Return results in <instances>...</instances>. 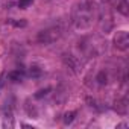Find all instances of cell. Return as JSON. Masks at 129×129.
Segmentation results:
<instances>
[{
	"instance_id": "cell-8",
	"label": "cell",
	"mask_w": 129,
	"mask_h": 129,
	"mask_svg": "<svg viewBox=\"0 0 129 129\" xmlns=\"http://www.w3.org/2000/svg\"><path fill=\"white\" fill-rule=\"evenodd\" d=\"M8 78L12 81V82H21L23 79H24V73H23V70H14V72H9L8 73Z\"/></svg>"
},
{
	"instance_id": "cell-1",
	"label": "cell",
	"mask_w": 129,
	"mask_h": 129,
	"mask_svg": "<svg viewBox=\"0 0 129 129\" xmlns=\"http://www.w3.org/2000/svg\"><path fill=\"white\" fill-rule=\"evenodd\" d=\"M94 21V5L91 2H82L75 6L72 14V23L76 29H88Z\"/></svg>"
},
{
	"instance_id": "cell-9",
	"label": "cell",
	"mask_w": 129,
	"mask_h": 129,
	"mask_svg": "<svg viewBox=\"0 0 129 129\" xmlns=\"http://www.w3.org/2000/svg\"><path fill=\"white\" fill-rule=\"evenodd\" d=\"M75 117H76V111H70V112H66V114H64V118H62L64 124H66V126L72 124V123H73V120H75Z\"/></svg>"
},
{
	"instance_id": "cell-2",
	"label": "cell",
	"mask_w": 129,
	"mask_h": 129,
	"mask_svg": "<svg viewBox=\"0 0 129 129\" xmlns=\"http://www.w3.org/2000/svg\"><path fill=\"white\" fill-rule=\"evenodd\" d=\"M62 34H64L62 26L53 24V26H49V27L43 29V30L38 34L37 40H38V43H41V44H52V43L58 41V40L62 37Z\"/></svg>"
},
{
	"instance_id": "cell-13",
	"label": "cell",
	"mask_w": 129,
	"mask_h": 129,
	"mask_svg": "<svg viewBox=\"0 0 129 129\" xmlns=\"http://www.w3.org/2000/svg\"><path fill=\"white\" fill-rule=\"evenodd\" d=\"M50 90H52V88H44V90H40V91H38L34 97H35V99H41V97H44L47 93H50Z\"/></svg>"
},
{
	"instance_id": "cell-10",
	"label": "cell",
	"mask_w": 129,
	"mask_h": 129,
	"mask_svg": "<svg viewBox=\"0 0 129 129\" xmlns=\"http://www.w3.org/2000/svg\"><path fill=\"white\" fill-rule=\"evenodd\" d=\"M9 23H11L12 26H15V27H26V26H27V21H26V20H20V21H17V20H9Z\"/></svg>"
},
{
	"instance_id": "cell-3",
	"label": "cell",
	"mask_w": 129,
	"mask_h": 129,
	"mask_svg": "<svg viewBox=\"0 0 129 129\" xmlns=\"http://www.w3.org/2000/svg\"><path fill=\"white\" fill-rule=\"evenodd\" d=\"M114 46L118 50H127L129 49V34L126 30H118L114 35Z\"/></svg>"
},
{
	"instance_id": "cell-4",
	"label": "cell",
	"mask_w": 129,
	"mask_h": 129,
	"mask_svg": "<svg viewBox=\"0 0 129 129\" xmlns=\"http://www.w3.org/2000/svg\"><path fill=\"white\" fill-rule=\"evenodd\" d=\"M62 59H64V62H66V66L69 67V69H72L75 73H78L81 69H82V62L78 59V56H75V55H72V53H66L62 56Z\"/></svg>"
},
{
	"instance_id": "cell-7",
	"label": "cell",
	"mask_w": 129,
	"mask_h": 129,
	"mask_svg": "<svg viewBox=\"0 0 129 129\" xmlns=\"http://www.w3.org/2000/svg\"><path fill=\"white\" fill-rule=\"evenodd\" d=\"M114 3L115 9L118 12H121L123 15H127L129 14V5H127V0H111Z\"/></svg>"
},
{
	"instance_id": "cell-11",
	"label": "cell",
	"mask_w": 129,
	"mask_h": 129,
	"mask_svg": "<svg viewBox=\"0 0 129 129\" xmlns=\"http://www.w3.org/2000/svg\"><path fill=\"white\" fill-rule=\"evenodd\" d=\"M40 75H41V70H40L38 67H32V69L29 70V76H30V78H38Z\"/></svg>"
},
{
	"instance_id": "cell-12",
	"label": "cell",
	"mask_w": 129,
	"mask_h": 129,
	"mask_svg": "<svg viewBox=\"0 0 129 129\" xmlns=\"http://www.w3.org/2000/svg\"><path fill=\"white\" fill-rule=\"evenodd\" d=\"M97 82L100 84V85H103V84H106V75H105V72H100L99 75H97Z\"/></svg>"
},
{
	"instance_id": "cell-5",
	"label": "cell",
	"mask_w": 129,
	"mask_h": 129,
	"mask_svg": "<svg viewBox=\"0 0 129 129\" xmlns=\"http://www.w3.org/2000/svg\"><path fill=\"white\" fill-rule=\"evenodd\" d=\"M3 127H12L14 126V117H12V105L11 103H5L3 109Z\"/></svg>"
},
{
	"instance_id": "cell-6",
	"label": "cell",
	"mask_w": 129,
	"mask_h": 129,
	"mask_svg": "<svg viewBox=\"0 0 129 129\" xmlns=\"http://www.w3.org/2000/svg\"><path fill=\"white\" fill-rule=\"evenodd\" d=\"M114 109H115L118 114L126 115V114H127V111H129V100H127V96H123L121 99H118V100L115 102Z\"/></svg>"
},
{
	"instance_id": "cell-14",
	"label": "cell",
	"mask_w": 129,
	"mask_h": 129,
	"mask_svg": "<svg viewBox=\"0 0 129 129\" xmlns=\"http://www.w3.org/2000/svg\"><path fill=\"white\" fill-rule=\"evenodd\" d=\"M32 2H34V0H20V2H18V8L24 9V8H27L29 5H32Z\"/></svg>"
}]
</instances>
